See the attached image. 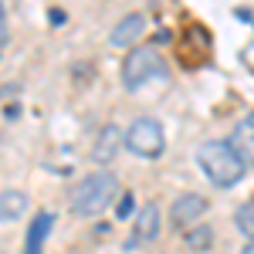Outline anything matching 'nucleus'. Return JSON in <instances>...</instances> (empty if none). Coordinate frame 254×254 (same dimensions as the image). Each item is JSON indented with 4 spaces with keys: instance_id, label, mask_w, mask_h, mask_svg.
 I'll return each instance as SVG.
<instances>
[{
    "instance_id": "nucleus-1",
    "label": "nucleus",
    "mask_w": 254,
    "mask_h": 254,
    "mask_svg": "<svg viewBox=\"0 0 254 254\" xmlns=\"http://www.w3.org/2000/svg\"><path fill=\"white\" fill-rule=\"evenodd\" d=\"M196 163H200V170L203 176L220 187V190H227V187H237L244 176H248V163L244 159H237V153L227 146V142H203L200 149H196Z\"/></svg>"
},
{
    "instance_id": "nucleus-2",
    "label": "nucleus",
    "mask_w": 254,
    "mask_h": 254,
    "mask_svg": "<svg viewBox=\"0 0 254 254\" xmlns=\"http://www.w3.org/2000/svg\"><path fill=\"white\" fill-rule=\"evenodd\" d=\"M119 196V180L116 173L109 170H98V173H88L78 183V190L71 193V210L78 217H95L102 210H109Z\"/></svg>"
},
{
    "instance_id": "nucleus-3",
    "label": "nucleus",
    "mask_w": 254,
    "mask_h": 254,
    "mask_svg": "<svg viewBox=\"0 0 254 254\" xmlns=\"http://www.w3.org/2000/svg\"><path fill=\"white\" fill-rule=\"evenodd\" d=\"M122 142L142 159H159L163 149H166V132H163V126H159L156 119L142 116V119H136V122L126 129Z\"/></svg>"
},
{
    "instance_id": "nucleus-4",
    "label": "nucleus",
    "mask_w": 254,
    "mask_h": 254,
    "mask_svg": "<svg viewBox=\"0 0 254 254\" xmlns=\"http://www.w3.org/2000/svg\"><path fill=\"white\" fill-rule=\"evenodd\" d=\"M163 75V55H159L156 48H149V44H142V48H132L126 61H122V81H126V88H142L149 78H156Z\"/></svg>"
},
{
    "instance_id": "nucleus-5",
    "label": "nucleus",
    "mask_w": 254,
    "mask_h": 254,
    "mask_svg": "<svg viewBox=\"0 0 254 254\" xmlns=\"http://www.w3.org/2000/svg\"><path fill=\"white\" fill-rule=\"evenodd\" d=\"M159 231H163V214H159V203H142L132 217V237L126 241V248L132 251L139 244H149V241H156Z\"/></svg>"
},
{
    "instance_id": "nucleus-6",
    "label": "nucleus",
    "mask_w": 254,
    "mask_h": 254,
    "mask_svg": "<svg viewBox=\"0 0 254 254\" xmlns=\"http://www.w3.org/2000/svg\"><path fill=\"white\" fill-rule=\"evenodd\" d=\"M207 214V200L200 193H183L173 200V207H170V220H173L176 227H190L193 220Z\"/></svg>"
},
{
    "instance_id": "nucleus-7",
    "label": "nucleus",
    "mask_w": 254,
    "mask_h": 254,
    "mask_svg": "<svg viewBox=\"0 0 254 254\" xmlns=\"http://www.w3.org/2000/svg\"><path fill=\"white\" fill-rule=\"evenodd\" d=\"M142 34H146V17H142V14H126V17L116 24V31L109 34V41H112L116 48H132Z\"/></svg>"
},
{
    "instance_id": "nucleus-8",
    "label": "nucleus",
    "mask_w": 254,
    "mask_h": 254,
    "mask_svg": "<svg viewBox=\"0 0 254 254\" xmlns=\"http://www.w3.org/2000/svg\"><path fill=\"white\" fill-rule=\"evenodd\" d=\"M51 227H55V214H48V210L34 214V220L27 224V241H24V254H41L44 241L51 237Z\"/></svg>"
},
{
    "instance_id": "nucleus-9",
    "label": "nucleus",
    "mask_w": 254,
    "mask_h": 254,
    "mask_svg": "<svg viewBox=\"0 0 254 254\" xmlns=\"http://www.w3.org/2000/svg\"><path fill=\"white\" fill-rule=\"evenodd\" d=\"M227 146L237 153V159H244V163L251 166V159H254V116L251 112L237 122V129H234V136H231Z\"/></svg>"
},
{
    "instance_id": "nucleus-10",
    "label": "nucleus",
    "mask_w": 254,
    "mask_h": 254,
    "mask_svg": "<svg viewBox=\"0 0 254 254\" xmlns=\"http://www.w3.org/2000/svg\"><path fill=\"white\" fill-rule=\"evenodd\" d=\"M27 207H31V200H27L24 190H14V187L0 190V220H3V224L20 220V217L27 214Z\"/></svg>"
},
{
    "instance_id": "nucleus-11",
    "label": "nucleus",
    "mask_w": 254,
    "mask_h": 254,
    "mask_svg": "<svg viewBox=\"0 0 254 254\" xmlns=\"http://www.w3.org/2000/svg\"><path fill=\"white\" fill-rule=\"evenodd\" d=\"M119 146H122V132H119L116 126H105L102 132H98L95 146H92V163H112L119 153Z\"/></svg>"
},
{
    "instance_id": "nucleus-12",
    "label": "nucleus",
    "mask_w": 254,
    "mask_h": 254,
    "mask_svg": "<svg viewBox=\"0 0 254 254\" xmlns=\"http://www.w3.org/2000/svg\"><path fill=\"white\" fill-rule=\"evenodd\" d=\"M234 224H237V231L244 234V241H251V237H254V203H251V200H244V207L234 214Z\"/></svg>"
},
{
    "instance_id": "nucleus-13",
    "label": "nucleus",
    "mask_w": 254,
    "mask_h": 254,
    "mask_svg": "<svg viewBox=\"0 0 254 254\" xmlns=\"http://www.w3.org/2000/svg\"><path fill=\"white\" fill-rule=\"evenodd\" d=\"M187 244H190V251H207L214 244V231L210 227H193V231H187Z\"/></svg>"
},
{
    "instance_id": "nucleus-14",
    "label": "nucleus",
    "mask_w": 254,
    "mask_h": 254,
    "mask_svg": "<svg viewBox=\"0 0 254 254\" xmlns=\"http://www.w3.org/2000/svg\"><path fill=\"white\" fill-rule=\"evenodd\" d=\"M136 210V200H132V193H122V200H119V207H116V217H129Z\"/></svg>"
},
{
    "instance_id": "nucleus-15",
    "label": "nucleus",
    "mask_w": 254,
    "mask_h": 254,
    "mask_svg": "<svg viewBox=\"0 0 254 254\" xmlns=\"http://www.w3.org/2000/svg\"><path fill=\"white\" fill-rule=\"evenodd\" d=\"M3 41H7V10L0 3V48H3Z\"/></svg>"
},
{
    "instance_id": "nucleus-16",
    "label": "nucleus",
    "mask_w": 254,
    "mask_h": 254,
    "mask_svg": "<svg viewBox=\"0 0 254 254\" xmlns=\"http://www.w3.org/2000/svg\"><path fill=\"white\" fill-rule=\"evenodd\" d=\"M241 254H254V244H251V241H248V244L241 248Z\"/></svg>"
}]
</instances>
